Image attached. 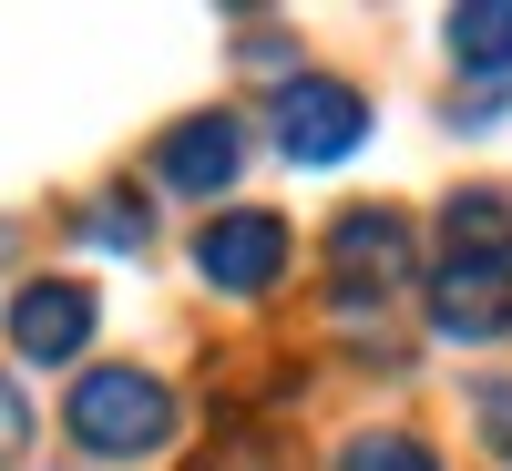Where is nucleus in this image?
<instances>
[{
	"label": "nucleus",
	"instance_id": "1",
	"mask_svg": "<svg viewBox=\"0 0 512 471\" xmlns=\"http://www.w3.org/2000/svg\"><path fill=\"white\" fill-rule=\"evenodd\" d=\"M72 441L93 451V461H154L164 441H175V390H164L154 369H123V359H103V369H82L72 379Z\"/></svg>",
	"mask_w": 512,
	"mask_h": 471
},
{
	"label": "nucleus",
	"instance_id": "2",
	"mask_svg": "<svg viewBox=\"0 0 512 471\" xmlns=\"http://www.w3.org/2000/svg\"><path fill=\"white\" fill-rule=\"evenodd\" d=\"M359 144H369V103L338 72H297L277 93V154L287 164H349Z\"/></svg>",
	"mask_w": 512,
	"mask_h": 471
},
{
	"label": "nucleus",
	"instance_id": "3",
	"mask_svg": "<svg viewBox=\"0 0 512 471\" xmlns=\"http://www.w3.org/2000/svg\"><path fill=\"white\" fill-rule=\"evenodd\" d=\"M195 277L226 287V297H267L287 277V226L267 216V205H226V216H205L195 236Z\"/></svg>",
	"mask_w": 512,
	"mask_h": 471
},
{
	"label": "nucleus",
	"instance_id": "4",
	"mask_svg": "<svg viewBox=\"0 0 512 471\" xmlns=\"http://www.w3.org/2000/svg\"><path fill=\"white\" fill-rule=\"evenodd\" d=\"M328 267H338V308H369L410 277V216L400 205H349L328 226Z\"/></svg>",
	"mask_w": 512,
	"mask_h": 471
},
{
	"label": "nucleus",
	"instance_id": "5",
	"mask_svg": "<svg viewBox=\"0 0 512 471\" xmlns=\"http://www.w3.org/2000/svg\"><path fill=\"white\" fill-rule=\"evenodd\" d=\"M236 175H246V123L236 113H185L154 144V185L164 195H236Z\"/></svg>",
	"mask_w": 512,
	"mask_h": 471
},
{
	"label": "nucleus",
	"instance_id": "6",
	"mask_svg": "<svg viewBox=\"0 0 512 471\" xmlns=\"http://www.w3.org/2000/svg\"><path fill=\"white\" fill-rule=\"evenodd\" d=\"M93 318H103V297L82 287V277H31V287L11 297V349H21V359H82Z\"/></svg>",
	"mask_w": 512,
	"mask_h": 471
},
{
	"label": "nucleus",
	"instance_id": "7",
	"mask_svg": "<svg viewBox=\"0 0 512 471\" xmlns=\"http://www.w3.org/2000/svg\"><path fill=\"white\" fill-rule=\"evenodd\" d=\"M431 318H441V338H461V349H492V338L512 328V267L441 256V277H431Z\"/></svg>",
	"mask_w": 512,
	"mask_h": 471
},
{
	"label": "nucleus",
	"instance_id": "8",
	"mask_svg": "<svg viewBox=\"0 0 512 471\" xmlns=\"http://www.w3.org/2000/svg\"><path fill=\"white\" fill-rule=\"evenodd\" d=\"M441 236H451V256H472V267H512V195H451Z\"/></svg>",
	"mask_w": 512,
	"mask_h": 471
},
{
	"label": "nucleus",
	"instance_id": "9",
	"mask_svg": "<svg viewBox=\"0 0 512 471\" xmlns=\"http://www.w3.org/2000/svg\"><path fill=\"white\" fill-rule=\"evenodd\" d=\"M451 62L512 82V0H472V11H451Z\"/></svg>",
	"mask_w": 512,
	"mask_h": 471
},
{
	"label": "nucleus",
	"instance_id": "10",
	"mask_svg": "<svg viewBox=\"0 0 512 471\" xmlns=\"http://www.w3.org/2000/svg\"><path fill=\"white\" fill-rule=\"evenodd\" d=\"M338 471H441L420 441H400V431H359L349 451H338Z\"/></svg>",
	"mask_w": 512,
	"mask_h": 471
},
{
	"label": "nucleus",
	"instance_id": "11",
	"mask_svg": "<svg viewBox=\"0 0 512 471\" xmlns=\"http://www.w3.org/2000/svg\"><path fill=\"white\" fill-rule=\"evenodd\" d=\"M31 451V400H21V379L0 369V461H21Z\"/></svg>",
	"mask_w": 512,
	"mask_h": 471
},
{
	"label": "nucleus",
	"instance_id": "12",
	"mask_svg": "<svg viewBox=\"0 0 512 471\" xmlns=\"http://www.w3.org/2000/svg\"><path fill=\"white\" fill-rule=\"evenodd\" d=\"M472 410H482V441L512 461V379H482V400H472Z\"/></svg>",
	"mask_w": 512,
	"mask_h": 471
},
{
	"label": "nucleus",
	"instance_id": "13",
	"mask_svg": "<svg viewBox=\"0 0 512 471\" xmlns=\"http://www.w3.org/2000/svg\"><path fill=\"white\" fill-rule=\"evenodd\" d=\"M93 236L103 246H144V205H93Z\"/></svg>",
	"mask_w": 512,
	"mask_h": 471
}]
</instances>
